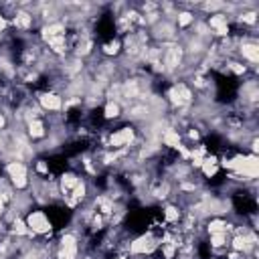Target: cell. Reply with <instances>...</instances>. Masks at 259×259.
<instances>
[{
  "instance_id": "obj_1",
  "label": "cell",
  "mask_w": 259,
  "mask_h": 259,
  "mask_svg": "<svg viewBox=\"0 0 259 259\" xmlns=\"http://www.w3.org/2000/svg\"><path fill=\"white\" fill-rule=\"evenodd\" d=\"M6 174H8V178H10L12 188H16V190H24V188H28L30 180H28V168H26L24 162L10 160V162L6 164Z\"/></svg>"
},
{
  "instance_id": "obj_2",
  "label": "cell",
  "mask_w": 259,
  "mask_h": 259,
  "mask_svg": "<svg viewBox=\"0 0 259 259\" xmlns=\"http://www.w3.org/2000/svg\"><path fill=\"white\" fill-rule=\"evenodd\" d=\"M24 221H26V227L30 229L32 235H47L51 231V221H49L45 210H30L24 217Z\"/></svg>"
},
{
  "instance_id": "obj_3",
  "label": "cell",
  "mask_w": 259,
  "mask_h": 259,
  "mask_svg": "<svg viewBox=\"0 0 259 259\" xmlns=\"http://www.w3.org/2000/svg\"><path fill=\"white\" fill-rule=\"evenodd\" d=\"M134 138H136L134 127H132V125H125V127L115 130V132L109 136L107 146H109V148H113V150H125V148H130V146H132Z\"/></svg>"
},
{
  "instance_id": "obj_4",
  "label": "cell",
  "mask_w": 259,
  "mask_h": 259,
  "mask_svg": "<svg viewBox=\"0 0 259 259\" xmlns=\"http://www.w3.org/2000/svg\"><path fill=\"white\" fill-rule=\"evenodd\" d=\"M237 53L243 57V61L255 65L259 61V45L255 38H243L237 42Z\"/></svg>"
},
{
  "instance_id": "obj_5",
  "label": "cell",
  "mask_w": 259,
  "mask_h": 259,
  "mask_svg": "<svg viewBox=\"0 0 259 259\" xmlns=\"http://www.w3.org/2000/svg\"><path fill=\"white\" fill-rule=\"evenodd\" d=\"M158 245H160V243H158L154 237H150V235H142V237L134 239V241L130 243L127 249H130L132 255H146V253H152Z\"/></svg>"
},
{
  "instance_id": "obj_6",
  "label": "cell",
  "mask_w": 259,
  "mask_h": 259,
  "mask_svg": "<svg viewBox=\"0 0 259 259\" xmlns=\"http://www.w3.org/2000/svg\"><path fill=\"white\" fill-rule=\"evenodd\" d=\"M38 105L42 111H59L63 109V97L53 91H45L38 95Z\"/></svg>"
},
{
  "instance_id": "obj_7",
  "label": "cell",
  "mask_w": 259,
  "mask_h": 259,
  "mask_svg": "<svg viewBox=\"0 0 259 259\" xmlns=\"http://www.w3.org/2000/svg\"><path fill=\"white\" fill-rule=\"evenodd\" d=\"M26 136L30 140H45L47 138V125L40 117H34L30 121H26Z\"/></svg>"
},
{
  "instance_id": "obj_8",
  "label": "cell",
  "mask_w": 259,
  "mask_h": 259,
  "mask_svg": "<svg viewBox=\"0 0 259 259\" xmlns=\"http://www.w3.org/2000/svg\"><path fill=\"white\" fill-rule=\"evenodd\" d=\"M77 182H79V176H77L75 172H67V174H63V176H61V182H59V190H61V194L67 196V194L77 186Z\"/></svg>"
},
{
  "instance_id": "obj_9",
  "label": "cell",
  "mask_w": 259,
  "mask_h": 259,
  "mask_svg": "<svg viewBox=\"0 0 259 259\" xmlns=\"http://www.w3.org/2000/svg\"><path fill=\"white\" fill-rule=\"evenodd\" d=\"M160 142H162L164 146H168V148H178V146H180V134H178V130L166 127V130L162 132V136H160Z\"/></svg>"
},
{
  "instance_id": "obj_10",
  "label": "cell",
  "mask_w": 259,
  "mask_h": 259,
  "mask_svg": "<svg viewBox=\"0 0 259 259\" xmlns=\"http://www.w3.org/2000/svg\"><path fill=\"white\" fill-rule=\"evenodd\" d=\"M200 170H202V174H204L206 178H212V176L219 172V158H217V156H208V154H206V158H204V162H202Z\"/></svg>"
},
{
  "instance_id": "obj_11",
  "label": "cell",
  "mask_w": 259,
  "mask_h": 259,
  "mask_svg": "<svg viewBox=\"0 0 259 259\" xmlns=\"http://www.w3.org/2000/svg\"><path fill=\"white\" fill-rule=\"evenodd\" d=\"M174 24H176V28H180V30L188 28L190 24H194V12H190V10H178Z\"/></svg>"
},
{
  "instance_id": "obj_12",
  "label": "cell",
  "mask_w": 259,
  "mask_h": 259,
  "mask_svg": "<svg viewBox=\"0 0 259 259\" xmlns=\"http://www.w3.org/2000/svg\"><path fill=\"white\" fill-rule=\"evenodd\" d=\"M121 115V103L119 101H107L103 107V117L105 119H117Z\"/></svg>"
},
{
  "instance_id": "obj_13",
  "label": "cell",
  "mask_w": 259,
  "mask_h": 259,
  "mask_svg": "<svg viewBox=\"0 0 259 259\" xmlns=\"http://www.w3.org/2000/svg\"><path fill=\"white\" fill-rule=\"evenodd\" d=\"M229 235H227V231H221V233H212L210 235V247H214V249H221V247H225V245H229Z\"/></svg>"
},
{
  "instance_id": "obj_14",
  "label": "cell",
  "mask_w": 259,
  "mask_h": 259,
  "mask_svg": "<svg viewBox=\"0 0 259 259\" xmlns=\"http://www.w3.org/2000/svg\"><path fill=\"white\" fill-rule=\"evenodd\" d=\"M121 49H123V45L115 38V40H109V42L103 45V55H105V57H115V55L121 53Z\"/></svg>"
},
{
  "instance_id": "obj_15",
  "label": "cell",
  "mask_w": 259,
  "mask_h": 259,
  "mask_svg": "<svg viewBox=\"0 0 259 259\" xmlns=\"http://www.w3.org/2000/svg\"><path fill=\"white\" fill-rule=\"evenodd\" d=\"M180 217H182V212H180V208H178V206L168 204V206L164 208V219H166V223H178V221H180Z\"/></svg>"
},
{
  "instance_id": "obj_16",
  "label": "cell",
  "mask_w": 259,
  "mask_h": 259,
  "mask_svg": "<svg viewBox=\"0 0 259 259\" xmlns=\"http://www.w3.org/2000/svg\"><path fill=\"white\" fill-rule=\"evenodd\" d=\"M237 20H239V22H245V24H255V22H257V12L243 8V12L237 14Z\"/></svg>"
},
{
  "instance_id": "obj_17",
  "label": "cell",
  "mask_w": 259,
  "mask_h": 259,
  "mask_svg": "<svg viewBox=\"0 0 259 259\" xmlns=\"http://www.w3.org/2000/svg\"><path fill=\"white\" fill-rule=\"evenodd\" d=\"M227 69L229 71H233L235 75H245L247 73V65H243V63H239V61H227Z\"/></svg>"
},
{
  "instance_id": "obj_18",
  "label": "cell",
  "mask_w": 259,
  "mask_h": 259,
  "mask_svg": "<svg viewBox=\"0 0 259 259\" xmlns=\"http://www.w3.org/2000/svg\"><path fill=\"white\" fill-rule=\"evenodd\" d=\"M36 172H40V174H49V166L45 164V160H38V162H36Z\"/></svg>"
},
{
  "instance_id": "obj_19",
  "label": "cell",
  "mask_w": 259,
  "mask_h": 259,
  "mask_svg": "<svg viewBox=\"0 0 259 259\" xmlns=\"http://www.w3.org/2000/svg\"><path fill=\"white\" fill-rule=\"evenodd\" d=\"M4 127H6V115L0 113V130H4Z\"/></svg>"
},
{
  "instance_id": "obj_20",
  "label": "cell",
  "mask_w": 259,
  "mask_h": 259,
  "mask_svg": "<svg viewBox=\"0 0 259 259\" xmlns=\"http://www.w3.org/2000/svg\"><path fill=\"white\" fill-rule=\"evenodd\" d=\"M4 210H6V202H4L2 198H0V217L4 214Z\"/></svg>"
},
{
  "instance_id": "obj_21",
  "label": "cell",
  "mask_w": 259,
  "mask_h": 259,
  "mask_svg": "<svg viewBox=\"0 0 259 259\" xmlns=\"http://www.w3.org/2000/svg\"><path fill=\"white\" fill-rule=\"evenodd\" d=\"M113 259H127L125 255H119V257H113Z\"/></svg>"
}]
</instances>
